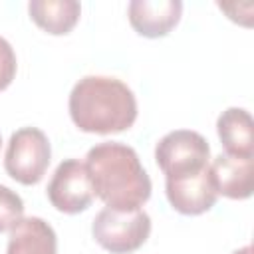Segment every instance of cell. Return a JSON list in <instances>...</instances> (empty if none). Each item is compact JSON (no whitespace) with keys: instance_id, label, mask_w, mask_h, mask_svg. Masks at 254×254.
Instances as JSON below:
<instances>
[{"instance_id":"1","label":"cell","mask_w":254,"mask_h":254,"mask_svg":"<svg viewBox=\"0 0 254 254\" xmlns=\"http://www.w3.org/2000/svg\"><path fill=\"white\" fill-rule=\"evenodd\" d=\"M85 169L105 206L115 210H139L151 196V179L133 147L103 141L87 151Z\"/></svg>"},{"instance_id":"2","label":"cell","mask_w":254,"mask_h":254,"mask_svg":"<svg viewBox=\"0 0 254 254\" xmlns=\"http://www.w3.org/2000/svg\"><path fill=\"white\" fill-rule=\"evenodd\" d=\"M69 117L83 133H121L137 119V99L117 77L85 75L69 93Z\"/></svg>"},{"instance_id":"3","label":"cell","mask_w":254,"mask_h":254,"mask_svg":"<svg viewBox=\"0 0 254 254\" xmlns=\"http://www.w3.org/2000/svg\"><path fill=\"white\" fill-rule=\"evenodd\" d=\"M95 242L111 254H129L141 248L151 234V216L145 210H115L105 206L91 224Z\"/></svg>"},{"instance_id":"4","label":"cell","mask_w":254,"mask_h":254,"mask_svg":"<svg viewBox=\"0 0 254 254\" xmlns=\"http://www.w3.org/2000/svg\"><path fill=\"white\" fill-rule=\"evenodd\" d=\"M50 159L52 149L46 133L38 127H22L8 141L4 169L20 185H38L50 167Z\"/></svg>"},{"instance_id":"5","label":"cell","mask_w":254,"mask_h":254,"mask_svg":"<svg viewBox=\"0 0 254 254\" xmlns=\"http://www.w3.org/2000/svg\"><path fill=\"white\" fill-rule=\"evenodd\" d=\"M210 147L206 139L190 129L167 133L155 147V161L165 173V179H177L200 173L208 167Z\"/></svg>"},{"instance_id":"6","label":"cell","mask_w":254,"mask_h":254,"mask_svg":"<svg viewBox=\"0 0 254 254\" xmlns=\"http://www.w3.org/2000/svg\"><path fill=\"white\" fill-rule=\"evenodd\" d=\"M46 192L52 206L64 214H77L87 210L95 196L85 163L79 159L62 161L52 175Z\"/></svg>"},{"instance_id":"7","label":"cell","mask_w":254,"mask_h":254,"mask_svg":"<svg viewBox=\"0 0 254 254\" xmlns=\"http://www.w3.org/2000/svg\"><path fill=\"white\" fill-rule=\"evenodd\" d=\"M165 192L171 206L187 216H196L210 210L218 196L210 179V165L194 175L165 179Z\"/></svg>"},{"instance_id":"8","label":"cell","mask_w":254,"mask_h":254,"mask_svg":"<svg viewBox=\"0 0 254 254\" xmlns=\"http://www.w3.org/2000/svg\"><path fill=\"white\" fill-rule=\"evenodd\" d=\"M131 28L145 38L167 36L181 20L183 2L181 0H131L129 8Z\"/></svg>"},{"instance_id":"9","label":"cell","mask_w":254,"mask_h":254,"mask_svg":"<svg viewBox=\"0 0 254 254\" xmlns=\"http://www.w3.org/2000/svg\"><path fill=\"white\" fill-rule=\"evenodd\" d=\"M210 179L216 194L244 200L254 190V157L218 155L210 165Z\"/></svg>"},{"instance_id":"10","label":"cell","mask_w":254,"mask_h":254,"mask_svg":"<svg viewBox=\"0 0 254 254\" xmlns=\"http://www.w3.org/2000/svg\"><path fill=\"white\" fill-rule=\"evenodd\" d=\"M6 254H58V236L44 218H22L10 230Z\"/></svg>"},{"instance_id":"11","label":"cell","mask_w":254,"mask_h":254,"mask_svg":"<svg viewBox=\"0 0 254 254\" xmlns=\"http://www.w3.org/2000/svg\"><path fill=\"white\" fill-rule=\"evenodd\" d=\"M216 131L226 155L254 157V123L246 109L228 107L216 121Z\"/></svg>"},{"instance_id":"12","label":"cell","mask_w":254,"mask_h":254,"mask_svg":"<svg viewBox=\"0 0 254 254\" xmlns=\"http://www.w3.org/2000/svg\"><path fill=\"white\" fill-rule=\"evenodd\" d=\"M28 12L38 28L52 36H64L77 24L81 6L75 0H32Z\"/></svg>"},{"instance_id":"13","label":"cell","mask_w":254,"mask_h":254,"mask_svg":"<svg viewBox=\"0 0 254 254\" xmlns=\"http://www.w3.org/2000/svg\"><path fill=\"white\" fill-rule=\"evenodd\" d=\"M24 218V200L20 194L0 185V232L12 230Z\"/></svg>"},{"instance_id":"14","label":"cell","mask_w":254,"mask_h":254,"mask_svg":"<svg viewBox=\"0 0 254 254\" xmlns=\"http://www.w3.org/2000/svg\"><path fill=\"white\" fill-rule=\"evenodd\" d=\"M16 69H18L16 54L10 42L0 36V91H4L12 83V79L16 77Z\"/></svg>"},{"instance_id":"15","label":"cell","mask_w":254,"mask_h":254,"mask_svg":"<svg viewBox=\"0 0 254 254\" xmlns=\"http://www.w3.org/2000/svg\"><path fill=\"white\" fill-rule=\"evenodd\" d=\"M232 254H252V246L248 244V246H244V248H238V250H234Z\"/></svg>"},{"instance_id":"16","label":"cell","mask_w":254,"mask_h":254,"mask_svg":"<svg viewBox=\"0 0 254 254\" xmlns=\"http://www.w3.org/2000/svg\"><path fill=\"white\" fill-rule=\"evenodd\" d=\"M0 145H2V137H0Z\"/></svg>"}]
</instances>
